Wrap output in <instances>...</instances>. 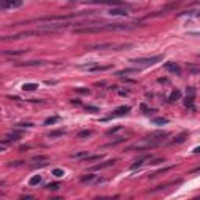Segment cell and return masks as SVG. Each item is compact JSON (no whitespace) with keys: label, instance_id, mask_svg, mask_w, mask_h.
<instances>
[{"label":"cell","instance_id":"cell-1","mask_svg":"<svg viewBox=\"0 0 200 200\" xmlns=\"http://www.w3.org/2000/svg\"><path fill=\"white\" fill-rule=\"evenodd\" d=\"M135 25L131 24H107V25H94V27H77L74 28L75 33H100V31H120V30H130Z\"/></svg>","mask_w":200,"mask_h":200},{"label":"cell","instance_id":"cell-2","mask_svg":"<svg viewBox=\"0 0 200 200\" xmlns=\"http://www.w3.org/2000/svg\"><path fill=\"white\" fill-rule=\"evenodd\" d=\"M166 138H167V133H152V135L144 138L141 142H138L133 147H130L128 150H139V152H142V150H149V149L161 144V142H164Z\"/></svg>","mask_w":200,"mask_h":200},{"label":"cell","instance_id":"cell-3","mask_svg":"<svg viewBox=\"0 0 200 200\" xmlns=\"http://www.w3.org/2000/svg\"><path fill=\"white\" fill-rule=\"evenodd\" d=\"M61 30L58 28H36V30H25V31H20V33H16V35H11V36H3V41H8V39H20V38H28V36H50V35H55Z\"/></svg>","mask_w":200,"mask_h":200},{"label":"cell","instance_id":"cell-4","mask_svg":"<svg viewBox=\"0 0 200 200\" xmlns=\"http://www.w3.org/2000/svg\"><path fill=\"white\" fill-rule=\"evenodd\" d=\"M159 61H163V55H155V57H147V58H135V59H131V63L138 69H142V67H149V66L157 64Z\"/></svg>","mask_w":200,"mask_h":200},{"label":"cell","instance_id":"cell-5","mask_svg":"<svg viewBox=\"0 0 200 200\" xmlns=\"http://www.w3.org/2000/svg\"><path fill=\"white\" fill-rule=\"evenodd\" d=\"M78 69L88 70V72H100V70L111 69V66L109 64H100V63H88V64H80Z\"/></svg>","mask_w":200,"mask_h":200},{"label":"cell","instance_id":"cell-6","mask_svg":"<svg viewBox=\"0 0 200 200\" xmlns=\"http://www.w3.org/2000/svg\"><path fill=\"white\" fill-rule=\"evenodd\" d=\"M88 2L96 5H107V7H122V8L130 7V3L124 2V0H88Z\"/></svg>","mask_w":200,"mask_h":200},{"label":"cell","instance_id":"cell-7","mask_svg":"<svg viewBox=\"0 0 200 200\" xmlns=\"http://www.w3.org/2000/svg\"><path fill=\"white\" fill-rule=\"evenodd\" d=\"M20 139V133L19 131H13V133H8V135H5L3 136V139H2V149H5V146L9 142H16V141H19Z\"/></svg>","mask_w":200,"mask_h":200},{"label":"cell","instance_id":"cell-8","mask_svg":"<svg viewBox=\"0 0 200 200\" xmlns=\"http://www.w3.org/2000/svg\"><path fill=\"white\" fill-rule=\"evenodd\" d=\"M0 7H2V9H13V8H19V7H22V0H2Z\"/></svg>","mask_w":200,"mask_h":200},{"label":"cell","instance_id":"cell-9","mask_svg":"<svg viewBox=\"0 0 200 200\" xmlns=\"http://www.w3.org/2000/svg\"><path fill=\"white\" fill-rule=\"evenodd\" d=\"M127 113H130V107H120V108H117V109H116L114 113L109 116V117L103 119V120H108V119H111V117H120V116H125Z\"/></svg>","mask_w":200,"mask_h":200},{"label":"cell","instance_id":"cell-10","mask_svg":"<svg viewBox=\"0 0 200 200\" xmlns=\"http://www.w3.org/2000/svg\"><path fill=\"white\" fill-rule=\"evenodd\" d=\"M164 67H166V70L172 72V74H177V75H178L180 72H181L180 66L177 64V63H172V61H170V63H166V64H164Z\"/></svg>","mask_w":200,"mask_h":200},{"label":"cell","instance_id":"cell-11","mask_svg":"<svg viewBox=\"0 0 200 200\" xmlns=\"http://www.w3.org/2000/svg\"><path fill=\"white\" fill-rule=\"evenodd\" d=\"M116 164V159H109V161H105V163H100V164H96L92 167V170H99V169H105V167H111V166Z\"/></svg>","mask_w":200,"mask_h":200},{"label":"cell","instance_id":"cell-12","mask_svg":"<svg viewBox=\"0 0 200 200\" xmlns=\"http://www.w3.org/2000/svg\"><path fill=\"white\" fill-rule=\"evenodd\" d=\"M25 52H27V50H3L2 55H3V57H17V55H22Z\"/></svg>","mask_w":200,"mask_h":200},{"label":"cell","instance_id":"cell-13","mask_svg":"<svg viewBox=\"0 0 200 200\" xmlns=\"http://www.w3.org/2000/svg\"><path fill=\"white\" fill-rule=\"evenodd\" d=\"M185 107L186 108H189V109H196L194 108V96H188L186 99H185Z\"/></svg>","mask_w":200,"mask_h":200},{"label":"cell","instance_id":"cell-14","mask_svg":"<svg viewBox=\"0 0 200 200\" xmlns=\"http://www.w3.org/2000/svg\"><path fill=\"white\" fill-rule=\"evenodd\" d=\"M109 14H111V16H127V9H125V8H122V9L113 8V9L109 11Z\"/></svg>","mask_w":200,"mask_h":200},{"label":"cell","instance_id":"cell-15","mask_svg":"<svg viewBox=\"0 0 200 200\" xmlns=\"http://www.w3.org/2000/svg\"><path fill=\"white\" fill-rule=\"evenodd\" d=\"M86 157H89V152H78V153L70 155V158H72V159H85Z\"/></svg>","mask_w":200,"mask_h":200},{"label":"cell","instance_id":"cell-16","mask_svg":"<svg viewBox=\"0 0 200 200\" xmlns=\"http://www.w3.org/2000/svg\"><path fill=\"white\" fill-rule=\"evenodd\" d=\"M147 159H150V158H149V157H142V158H139V159H136L135 163H133V164L130 166V167H131V169L139 167V166H142V164H144V161H147Z\"/></svg>","mask_w":200,"mask_h":200},{"label":"cell","instance_id":"cell-17","mask_svg":"<svg viewBox=\"0 0 200 200\" xmlns=\"http://www.w3.org/2000/svg\"><path fill=\"white\" fill-rule=\"evenodd\" d=\"M41 175H35V177H31V178L28 180V185L30 186H38V185H39V183H41Z\"/></svg>","mask_w":200,"mask_h":200},{"label":"cell","instance_id":"cell-18","mask_svg":"<svg viewBox=\"0 0 200 200\" xmlns=\"http://www.w3.org/2000/svg\"><path fill=\"white\" fill-rule=\"evenodd\" d=\"M181 97V92L178 89H175V91H172V94L169 96V102H175V100H178Z\"/></svg>","mask_w":200,"mask_h":200},{"label":"cell","instance_id":"cell-19","mask_svg":"<svg viewBox=\"0 0 200 200\" xmlns=\"http://www.w3.org/2000/svg\"><path fill=\"white\" fill-rule=\"evenodd\" d=\"M186 138H188V133H180V135L177 136L174 141H172V144H180L183 141H186Z\"/></svg>","mask_w":200,"mask_h":200},{"label":"cell","instance_id":"cell-20","mask_svg":"<svg viewBox=\"0 0 200 200\" xmlns=\"http://www.w3.org/2000/svg\"><path fill=\"white\" fill-rule=\"evenodd\" d=\"M92 133H94L92 130H83V131H80L78 135H77V138H80V139H85V138H89Z\"/></svg>","mask_w":200,"mask_h":200},{"label":"cell","instance_id":"cell-21","mask_svg":"<svg viewBox=\"0 0 200 200\" xmlns=\"http://www.w3.org/2000/svg\"><path fill=\"white\" fill-rule=\"evenodd\" d=\"M59 120L58 116H52V117H47L46 120H44V125H52V124H57V122Z\"/></svg>","mask_w":200,"mask_h":200},{"label":"cell","instance_id":"cell-22","mask_svg":"<svg viewBox=\"0 0 200 200\" xmlns=\"http://www.w3.org/2000/svg\"><path fill=\"white\" fill-rule=\"evenodd\" d=\"M44 61H24V63H19L17 66H39V64H42Z\"/></svg>","mask_w":200,"mask_h":200},{"label":"cell","instance_id":"cell-23","mask_svg":"<svg viewBox=\"0 0 200 200\" xmlns=\"http://www.w3.org/2000/svg\"><path fill=\"white\" fill-rule=\"evenodd\" d=\"M36 88H38L36 83H25V85L22 86V89H24V91H35Z\"/></svg>","mask_w":200,"mask_h":200},{"label":"cell","instance_id":"cell-24","mask_svg":"<svg viewBox=\"0 0 200 200\" xmlns=\"http://www.w3.org/2000/svg\"><path fill=\"white\" fill-rule=\"evenodd\" d=\"M94 178H96V175H92V174H88V175H83L81 178H80V181H81V183H89V181H92Z\"/></svg>","mask_w":200,"mask_h":200},{"label":"cell","instance_id":"cell-25","mask_svg":"<svg viewBox=\"0 0 200 200\" xmlns=\"http://www.w3.org/2000/svg\"><path fill=\"white\" fill-rule=\"evenodd\" d=\"M186 67H188V70H189L191 74H200V67H199V66H194V64H188Z\"/></svg>","mask_w":200,"mask_h":200},{"label":"cell","instance_id":"cell-26","mask_svg":"<svg viewBox=\"0 0 200 200\" xmlns=\"http://www.w3.org/2000/svg\"><path fill=\"white\" fill-rule=\"evenodd\" d=\"M167 122H169V119H166V117H155L153 119V124H157V125H164Z\"/></svg>","mask_w":200,"mask_h":200},{"label":"cell","instance_id":"cell-27","mask_svg":"<svg viewBox=\"0 0 200 200\" xmlns=\"http://www.w3.org/2000/svg\"><path fill=\"white\" fill-rule=\"evenodd\" d=\"M124 141H125V138H119V139H114V141H111V142H108V144H105V147H113V146H117V144L124 142Z\"/></svg>","mask_w":200,"mask_h":200},{"label":"cell","instance_id":"cell-28","mask_svg":"<svg viewBox=\"0 0 200 200\" xmlns=\"http://www.w3.org/2000/svg\"><path fill=\"white\" fill-rule=\"evenodd\" d=\"M63 135H64V130H57V131H50L49 138H58V136H63Z\"/></svg>","mask_w":200,"mask_h":200},{"label":"cell","instance_id":"cell-29","mask_svg":"<svg viewBox=\"0 0 200 200\" xmlns=\"http://www.w3.org/2000/svg\"><path fill=\"white\" fill-rule=\"evenodd\" d=\"M46 188H47L49 191H57L58 188H59V183H50V185H47Z\"/></svg>","mask_w":200,"mask_h":200},{"label":"cell","instance_id":"cell-30","mask_svg":"<svg viewBox=\"0 0 200 200\" xmlns=\"http://www.w3.org/2000/svg\"><path fill=\"white\" fill-rule=\"evenodd\" d=\"M102 158V155H89V157H86L85 161H94V159H100Z\"/></svg>","mask_w":200,"mask_h":200},{"label":"cell","instance_id":"cell-31","mask_svg":"<svg viewBox=\"0 0 200 200\" xmlns=\"http://www.w3.org/2000/svg\"><path fill=\"white\" fill-rule=\"evenodd\" d=\"M52 174H53L55 177H63V175H64V170H63V169H53Z\"/></svg>","mask_w":200,"mask_h":200},{"label":"cell","instance_id":"cell-32","mask_svg":"<svg viewBox=\"0 0 200 200\" xmlns=\"http://www.w3.org/2000/svg\"><path fill=\"white\" fill-rule=\"evenodd\" d=\"M131 72H136V69H124V70L117 72V75L120 77V75H124V74H131Z\"/></svg>","mask_w":200,"mask_h":200},{"label":"cell","instance_id":"cell-33","mask_svg":"<svg viewBox=\"0 0 200 200\" xmlns=\"http://www.w3.org/2000/svg\"><path fill=\"white\" fill-rule=\"evenodd\" d=\"M119 130H122V127H114V128H111L107 131V135H114V133H117Z\"/></svg>","mask_w":200,"mask_h":200},{"label":"cell","instance_id":"cell-34","mask_svg":"<svg viewBox=\"0 0 200 200\" xmlns=\"http://www.w3.org/2000/svg\"><path fill=\"white\" fill-rule=\"evenodd\" d=\"M77 92H83V94H88V92H89V91H88V89H80V88H77V89H75Z\"/></svg>","mask_w":200,"mask_h":200},{"label":"cell","instance_id":"cell-35","mask_svg":"<svg viewBox=\"0 0 200 200\" xmlns=\"http://www.w3.org/2000/svg\"><path fill=\"white\" fill-rule=\"evenodd\" d=\"M163 161H164V159H161V158H159V159H153L150 164H158V163H163Z\"/></svg>","mask_w":200,"mask_h":200},{"label":"cell","instance_id":"cell-36","mask_svg":"<svg viewBox=\"0 0 200 200\" xmlns=\"http://www.w3.org/2000/svg\"><path fill=\"white\" fill-rule=\"evenodd\" d=\"M194 92H196V91H194V88H189V89H188V94H189V96H194Z\"/></svg>","mask_w":200,"mask_h":200},{"label":"cell","instance_id":"cell-37","mask_svg":"<svg viewBox=\"0 0 200 200\" xmlns=\"http://www.w3.org/2000/svg\"><path fill=\"white\" fill-rule=\"evenodd\" d=\"M86 109H88V111H97L96 107H86Z\"/></svg>","mask_w":200,"mask_h":200},{"label":"cell","instance_id":"cell-38","mask_svg":"<svg viewBox=\"0 0 200 200\" xmlns=\"http://www.w3.org/2000/svg\"><path fill=\"white\" fill-rule=\"evenodd\" d=\"M191 36H200V31H196V33H189Z\"/></svg>","mask_w":200,"mask_h":200},{"label":"cell","instance_id":"cell-39","mask_svg":"<svg viewBox=\"0 0 200 200\" xmlns=\"http://www.w3.org/2000/svg\"><path fill=\"white\" fill-rule=\"evenodd\" d=\"M192 152H194V153H200V147H196V149L192 150Z\"/></svg>","mask_w":200,"mask_h":200},{"label":"cell","instance_id":"cell-40","mask_svg":"<svg viewBox=\"0 0 200 200\" xmlns=\"http://www.w3.org/2000/svg\"><path fill=\"white\" fill-rule=\"evenodd\" d=\"M191 2H196V3H200V0H191Z\"/></svg>","mask_w":200,"mask_h":200}]
</instances>
